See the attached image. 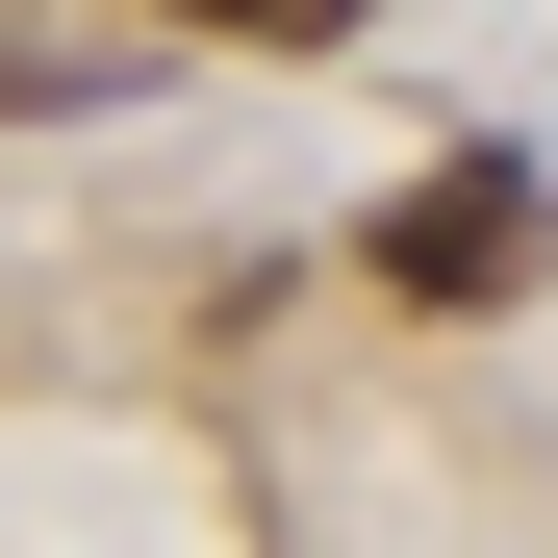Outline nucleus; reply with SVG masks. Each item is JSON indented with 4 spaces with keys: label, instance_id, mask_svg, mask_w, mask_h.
<instances>
[{
    "label": "nucleus",
    "instance_id": "obj_2",
    "mask_svg": "<svg viewBox=\"0 0 558 558\" xmlns=\"http://www.w3.org/2000/svg\"><path fill=\"white\" fill-rule=\"evenodd\" d=\"M153 26H229V51H330L355 0H153Z\"/></svg>",
    "mask_w": 558,
    "mask_h": 558
},
{
    "label": "nucleus",
    "instance_id": "obj_1",
    "mask_svg": "<svg viewBox=\"0 0 558 558\" xmlns=\"http://www.w3.org/2000/svg\"><path fill=\"white\" fill-rule=\"evenodd\" d=\"M533 254H558V204H533V153H432L407 204H381V279H407V305H508Z\"/></svg>",
    "mask_w": 558,
    "mask_h": 558
}]
</instances>
